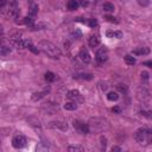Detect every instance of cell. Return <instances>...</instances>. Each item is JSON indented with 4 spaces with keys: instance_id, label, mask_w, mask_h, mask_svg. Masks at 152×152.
Returning a JSON list of instances; mask_svg holds the SVG:
<instances>
[{
    "instance_id": "1",
    "label": "cell",
    "mask_w": 152,
    "mask_h": 152,
    "mask_svg": "<svg viewBox=\"0 0 152 152\" xmlns=\"http://www.w3.org/2000/svg\"><path fill=\"white\" fill-rule=\"evenodd\" d=\"M38 49H39V51H42L43 53H45L50 58L58 59L61 57V50L55 44H52L51 42H48V40L39 42L38 43Z\"/></svg>"
},
{
    "instance_id": "2",
    "label": "cell",
    "mask_w": 152,
    "mask_h": 152,
    "mask_svg": "<svg viewBox=\"0 0 152 152\" xmlns=\"http://www.w3.org/2000/svg\"><path fill=\"white\" fill-rule=\"evenodd\" d=\"M134 139L140 145H147L148 142H152V131L147 128H139L134 133Z\"/></svg>"
},
{
    "instance_id": "3",
    "label": "cell",
    "mask_w": 152,
    "mask_h": 152,
    "mask_svg": "<svg viewBox=\"0 0 152 152\" xmlns=\"http://www.w3.org/2000/svg\"><path fill=\"white\" fill-rule=\"evenodd\" d=\"M88 126L90 132H102L106 128H108V121L104 119L95 118V119H90V121L88 122Z\"/></svg>"
},
{
    "instance_id": "4",
    "label": "cell",
    "mask_w": 152,
    "mask_h": 152,
    "mask_svg": "<svg viewBox=\"0 0 152 152\" xmlns=\"http://www.w3.org/2000/svg\"><path fill=\"white\" fill-rule=\"evenodd\" d=\"M12 146L14 148H23L26 146V138L23 134H17L12 139Z\"/></svg>"
},
{
    "instance_id": "5",
    "label": "cell",
    "mask_w": 152,
    "mask_h": 152,
    "mask_svg": "<svg viewBox=\"0 0 152 152\" xmlns=\"http://www.w3.org/2000/svg\"><path fill=\"white\" fill-rule=\"evenodd\" d=\"M107 57H108V50H107V48H106V46L99 48L97 51H96V55H95L96 61H97L99 63H103V62L107 59Z\"/></svg>"
},
{
    "instance_id": "6",
    "label": "cell",
    "mask_w": 152,
    "mask_h": 152,
    "mask_svg": "<svg viewBox=\"0 0 152 152\" xmlns=\"http://www.w3.org/2000/svg\"><path fill=\"white\" fill-rule=\"evenodd\" d=\"M74 127H75V129H76L78 133H82V134H87V133L90 132L88 124L86 125V124H83V122H81V121H77V120L74 121Z\"/></svg>"
},
{
    "instance_id": "7",
    "label": "cell",
    "mask_w": 152,
    "mask_h": 152,
    "mask_svg": "<svg viewBox=\"0 0 152 152\" xmlns=\"http://www.w3.org/2000/svg\"><path fill=\"white\" fill-rule=\"evenodd\" d=\"M66 99L68 100H70V101H74V102H80V101H82V95H81V93L78 91V90H76V89H72V90H70L68 94H66Z\"/></svg>"
},
{
    "instance_id": "8",
    "label": "cell",
    "mask_w": 152,
    "mask_h": 152,
    "mask_svg": "<svg viewBox=\"0 0 152 152\" xmlns=\"http://www.w3.org/2000/svg\"><path fill=\"white\" fill-rule=\"evenodd\" d=\"M18 14H19V6H18V2L14 0L8 5V15L12 18H17Z\"/></svg>"
},
{
    "instance_id": "9",
    "label": "cell",
    "mask_w": 152,
    "mask_h": 152,
    "mask_svg": "<svg viewBox=\"0 0 152 152\" xmlns=\"http://www.w3.org/2000/svg\"><path fill=\"white\" fill-rule=\"evenodd\" d=\"M100 43H101V38H100V36H99L97 33H94V34H91V36L88 38V44H89V46L93 48V49L97 48V46L100 45Z\"/></svg>"
},
{
    "instance_id": "10",
    "label": "cell",
    "mask_w": 152,
    "mask_h": 152,
    "mask_svg": "<svg viewBox=\"0 0 152 152\" xmlns=\"http://www.w3.org/2000/svg\"><path fill=\"white\" fill-rule=\"evenodd\" d=\"M78 57L83 63H89L90 62V55L88 52V50L86 48H81L80 52H78Z\"/></svg>"
},
{
    "instance_id": "11",
    "label": "cell",
    "mask_w": 152,
    "mask_h": 152,
    "mask_svg": "<svg viewBox=\"0 0 152 152\" xmlns=\"http://www.w3.org/2000/svg\"><path fill=\"white\" fill-rule=\"evenodd\" d=\"M48 126L50 128H58V129H62V131H66L68 129V125L62 122V121H51V122H49Z\"/></svg>"
},
{
    "instance_id": "12",
    "label": "cell",
    "mask_w": 152,
    "mask_h": 152,
    "mask_svg": "<svg viewBox=\"0 0 152 152\" xmlns=\"http://www.w3.org/2000/svg\"><path fill=\"white\" fill-rule=\"evenodd\" d=\"M132 52H133L134 55H139V56H141V55H148V53H150V49L146 48V46H142V48H137V49H134Z\"/></svg>"
},
{
    "instance_id": "13",
    "label": "cell",
    "mask_w": 152,
    "mask_h": 152,
    "mask_svg": "<svg viewBox=\"0 0 152 152\" xmlns=\"http://www.w3.org/2000/svg\"><path fill=\"white\" fill-rule=\"evenodd\" d=\"M49 90H50V88L48 87V88H45L43 91H40V93H34L33 95H32V100L33 101H37V100H40L42 97H44L48 93H49Z\"/></svg>"
},
{
    "instance_id": "14",
    "label": "cell",
    "mask_w": 152,
    "mask_h": 152,
    "mask_svg": "<svg viewBox=\"0 0 152 152\" xmlns=\"http://www.w3.org/2000/svg\"><path fill=\"white\" fill-rule=\"evenodd\" d=\"M78 6H80V1L78 0H69L68 4H66V8L69 11H75V10L78 8Z\"/></svg>"
},
{
    "instance_id": "15",
    "label": "cell",
    "mask_w": 152,
    "mask_h": 152,
    "mask_svg": "<svg viewBox=\"0 0 152 152\" xmlns=\"http://www.w3.org/2000/svg\"><path fill=\"white\" fill-rule=\"evenodd\" d=\"M107 37H109V38H122V32H120V31H107Z\"/></svg>"
},
{
    "instance_id": "16",
    "label": "cell",
    "mask_w": 152,
    "mask_h": 152,
    "mask_svg": "<svg viewBox=\"0 0 152 152\" xmlns=\"http://www.w3.org/2000/svg\"><path fill=\"white\" fill-rule=\"evenodd\" d=\"M63 107H64V109H66V110H75V109L77 108V104H76V102L70 101V102H65V104H64Z\"/></svg>"
},
{
    "instance_id": "17",
    "label": "cell",
    "mask_w": 152,
    "mask_h": 152,
    "mask_svg": "<svg viewBox=\"0 0 152 152\" xmlns=\"http://www.w3.org/2000/svg\"><path fill=\"white\" fill-rule=\"evenodd\" d=\"M107 99H108L109 101H116V100L119 99V94H118L116 91H109V93L107 94Z\"/></svg>"
},
{
    "instance_id": "18",
    "label": "cell",
    "mask_w": 152,
    "mask_h": 152,
    "mask_svg": "<svg viewBox=\"0 0 152 152\" xmlns=\"http://www.w3.org/2000/svg\"><path fill=\"white\" fill-rule=\"evenodd\" d=\"M56 75L53 74V72H51V71H48L46 74H45V80L48 81V82H53V81H56Z\"/></svg>"
},
{
    "instance_id": "19",
    "label": "cell",
    "mask_w": 152,
    "mask_h": 152,
    "mask_svg": "<svg viewBox=\"0 0 152 152\" xmlns=\"http://www.w3.org/2000/svg\"><path fill=\"white\" fill-rule=\"evenodd\" d=\"M102 8H103L106 12H113V11H114V5L110 4V2H104L103 6H102Z\"/></svg>"
},
{
    "instance_id": "20",
    "label": "cell",
    "mask_w": 152,
    "mask_h": 152,
    "mask_svg": "<svg viewBox=\"0 0 152 152\" xmlns=\"http://www.w3.org/2000/svg\"><path fill=\"white\" fill-rule=\"evenodd\" d=\"M125 62H126V64H128V65H133V64L135 63V58H134L133 56H131V55H126V56H125Z\"/></svg>"
},
{
    "instance_id": "21",
    "label": "cell",
    "mask_w": 152,
    "mask_h": 152,
    "mask_svg": "<svg viewBox=\"0 0 152 152\" xmlns=\"http://www.w3.org/2000/svg\"><path fill=\"white\" fill-rule=\"evenodd\" d=\"M10 52H11V48H8L6 45H1V48H0V55L1 56H6Z\"/></svg>"
},
{
    "instance_id": "22",
    "label": "cell",
    "mask_w": 152,
    "mask_h": 152,
    "mask_svg": "<svg viewBox=\"0 0 152 152\" xmlns=\"http://www.w3.org/2000/svg\"><path fill=\"white\" fill-rule=\"evenodd\" d=\"M75 78H82V80H91L93 75L91 74H82V75H77L75 76Z\"/></svg>"
},
{
    "instance_id": "23",
    "label": "cell",
    "mask_w": 152,
    "mask_h": 152,
    "mask_svg": "<svg viewBox=\"0 0 152 152\" xmlns=\"http://www.w3.org/2000/svg\"><path fill=\"white\" fill-rule=\"evenodd\" d=\"M141 115L145 116L146 119L151 120L152 119V110H141Z\"/></svg>"
},
{
    "instance_id": "24",
    "label": "cell",
    "mask_w": 152,
    "mask_h": 152,
    "mask_svg": "<svg viewBox=\"0 0 152 152\" xmlns=\"http://www.w3.org/2000/svg\"><path fill=\"white\" fill-rule=\"evenodd\" d=\"M37 12H38V6L37 5H31V7H30V14L33 17V15L37 14Z\"/></svg>"
},
{
    "instance_id": "25",
    "label": "cell",
    "mask_w": 152,
    "mask_h": 152,
    "mask_svg": "<svg viewBox=\"0 0 152 152\" xmlns=\"http://www.w3.org/2000/svg\"><path fill=\"white\" fill-rule=\"evenodd\" d=\"M24 23H25L27 26H30V27H33V19H32L31 17H26V18L24 19Z\"/></svg>"
},
{
    "instance_id": "26",
    "label": "cell",
    "mask_w": 152,
    "mask_h": 152,
    "mask_svg": "<svg viewBox=\"0 0 152 152\" xmlns=\"http://www.w3.org/2000/svg\"><path fill=\"white\" fill-rule=\"evenodd\" d=\"M68 150L69 151H81L82 152L83 151V147L82 146H69Z\"/></svg>"
},
{
    "instance_id": "27",
    "label": "cell",
    "mask_w": 152,
    "mask_h": 152,
    "mask_svg": "<svg viewBox=\"0 0 152 152\" xmlns=\"http://www.w3.org/2000/svg\"><path fill=\"white\" fill-rule=\"evenodd\" d=\"M137 2H138L140 6H142V7H146V6H148V4H150V0H137Z\"/></svg>"
},
{
    "instance_id": "28",
    "label": "cell",
    "mask_w": 152,
    "mask_h": 152,
    "mask_svg": "<svg viewBox=\"0 0 152 152\" xmlns=\"http://www.w3.org/2000/svg\"><path fill=\"white\" fill-rule=\"evenodd\" d=\"M106 19L110 23H118V20H115V18H113V17H106Z\"/></svg>"
},
{
    "instance_id": "29",
    "label": "cell",
    "mask_w": 152,
    "mask_h": 152,
    "mask_svg": "<svg viewBox=\"0 0 152 152\" xmlns=\"http://www.w3.org/2000/svg\"><path fill=\"white\" fill-rule=\"evenodd\" d=\"M141 78L147 80V78H148V74H147L146 71H142V72H141Z\"/></svg>"
},
{
    "instance_id": "30",
    "label": "cell",
    "mask_w": 152,
    "mask_h": 152,
    "mask_svg": "<svg viewBox=\"0 0 152 152\" xmlns=\"http://www.w3.org/2000/svg\"><path fill=\"white\" fill-rule=\"evenodd\" d=\"M144 65H147V66L152 68V61H146V62H144Z\"/></svg>"
},
{
    "instance_id": "31",
    "label": "cell",
    "mask_w": 152,
    "mask_h": 152,
    "mask_svg": "<svg viewBox=\"0 0 152 152\" xmlns=\"http://www.w3.org/2000/svg\"><path fill=\"white\" fill-rule=\"evenodd\" d=\"M78 1H80V5H81V6H87V5H88V2H87L86 0H78Z\"/></svg>"
},
{
    "instance_id": "32",
    "label": "cell",
    "mask_w": 152,
    "mask_h": 152,
    "mask_svg": "<svg viewBox=\"0 0 152 152\" xmlns=\"http://www.w3.org/2000/svg\"><path fill=\"white\" fill-rule=\"evenodd\" d=\"M112 151H113V152H114V151H121V148H120L119 146H113V147H112Z\"/></svg>"
},
{
    "instance_id": "33",
    "label": "cell",
    "mask_w": 152,
    "mask_h": 152,
    "mask_svg": "<svg viewBox=\"0 0 152 152\" xmlns=\"http://www.w3.org/2000/svg\"><path fill=\"white\" fill-rule=\"evenodd\" d=\"M112 110L115 112V113H120V108L119 107H114V108H112Z\"/></svg>"
}]
</instances>
